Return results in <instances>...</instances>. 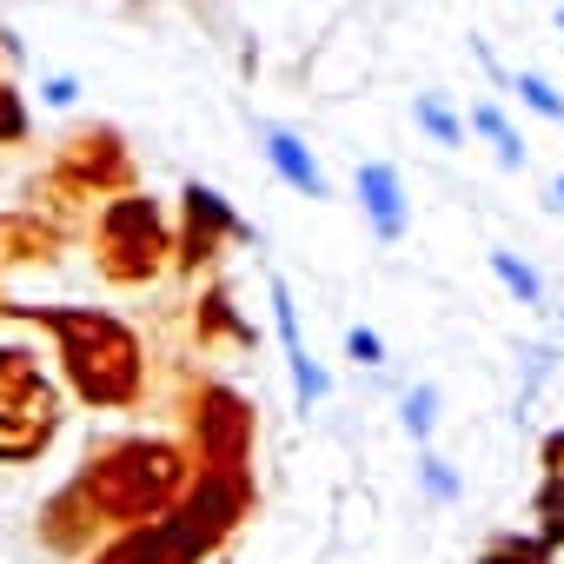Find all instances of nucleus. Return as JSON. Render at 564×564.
<instances>
[{
	"mask_svg": "<svg viewBox=\"0 0 564 564\" xmlns=\"http://www.w3.org/2000/svg\"><path fill=\"white\" fill-rule=\"evenodd\" d=\"M193 485V458L180 438H160V432H133V438H113L100 445L34 518V538L54 551V557H87L94 538H120L133 524H153L180 505V491Z\"/></svg>",
	"mask_w": 564,
	"mask_h": 564,
	"instance_id": "1",
	"label": "nucleus"
},
{
	"mask_svg": "<svg viewBox=\"0 0 564 564\" xmlns=\"http://www.w3.org/2000/svg\"><path fill=\"white\" fill-rule=\"evenodd\" d=\"M0 313L54 333L67 392L80 405H94V412L140 405V392H147V346H140V333L127 319H113L100 306H21V300H0Z\"/></svg>",
	"mask_w": 564,
	"mask_h": 564,
	"instance_id": "2",
	"label": "nucleus"
},
{
	"mask_svg": "<svg viewBox=\"0 0 564 564\" xmlns=\"http://www.w3.org/2000/svg\"><path fill=\"white\" fill-rule=\"evenodd\" d=\"M94 265L107 286L133 293L173 272V219L153 193H120L94 213Z\"/></svg>",
	"mask_w": 564,
	"mask_h": 564,
	"instance_id": "3",
	"label": "nucleus"
},
{
	"mask_svg": "<svg viewBox=\"0 0 564 564\" xmlns=\"http://www.w3.org/2000/svg\"><path fill=\"white\" fill-rule=\"evenodd\" d=\"M252 438H259V412L239 386H226V379L186 386L180 445H186L193 471H252Z\"/></svg>",
	"mask_w": 564,
	"mask_h": 564,
	"instance_id": "4",
	"label": "nucleus"
},
{
	"mask_svg": "<svg viewBox=\"0 0 564 564\" xmlns=\"http://www.w3.org/2000/svg\"><path fill=\"white\" fill-rule=\"evenodd\" d=\"M61 432V392L34 346H0V465H28Z\"/></svg>",
	"mask_w": 564,
	"mask_h": 564,
	"instance_id": "5",
	"label": "nucleus"
},
{
	"mask_svg": "<svg viewBox=\"0 0 564 564\" xmlns=\"http://www.w3.org/2000/svg\"><path fill=\"white\" fill-rule=\"evenodd\" d=\"M47 199L54 206H67V199H120V193H140V166H133V147H127V133L120 127H80L61 153H54V166H47Z\"/></svg>",
	"mask_w": 564,
	"mask_h": 564,
	"instance_id": "6",
	"label": "nucleus"
},
{
	"mask_svg": "<svg viewBox=\"0 0 564 564\" xmlns=\"http://www.w3.org/2000/svg\"><path fill=\"white\" fill-rule=\"evenodd\" d=\"M252 246L259 232H252V219H239L232 213V199L219 193V186H206V180H186V193H180V226H173V272H186V279H199V272H213L219 265V252L226 246Z\"/></svg>",
	"mask_w": 564,
	"mask_h": 564,
	"instance_id": "7",
	"label": "nucleus"
},
{
	"mask_svg": "<svg viewBox=\"0 0 564 564\" xmlns=\"http://www.w3.org/2000/svg\"><path fill=\"white\" fill-rule=\"evenodd\" d=\"M252 505H259V485H252V471H193V485L180 491V505H173V518L206 544V551H219L246 518H252Z\"/></svg>",
	"mask_w": 564,
	"mask_h": 564,
	"instance_id": "8",
	"label": "nucleus"
},
{
	"mask_svg": "<svg viewBox=\"0 0 564 564\" xmlns=\"http://www.w3.org/2000/svg\"><path fill=\"white\" fill-rule=\"evenodd\" d=\"M206 557H213V551L166 511V518H153V524H133V531L94 544L80 564H206Z\"/></svg>",
	"mask_w": 564,
	"mask_h": 564,
	"instance_id": "9",
	"label": "nucleus"
},
{
	"mask_svg": "<svg viewBox=\"0 0 564 564\" xmlns=\"http://www.w3.org/2000/svg\"><path fill=\"white\" fill-rule=\"evenodd\" d=\"M265 293H272V326H279V346H286V372H293V399H300V412H313L326 392H333V379H326V366L306 352V339H300V306H293V286L286 279H265Z\"/></svg>",
	"mask_w": 564,
	"mask_h": 564,
	"instance_id": "10",
	"label": "nucleus"
},
{
	"mask_svg": "<svg viewBox=\"0 0 564 564\" xmlns=\"http://www.w3.org/2000/svg\"><path fill=\"white\" fill-rule=\"evenodd\" d=\"M193 339H199V352L206 346H232V352H259V326L232 306V293L219 286H199V300H193Z\"/></svg>",
	"mask_w": 564,
	"mask_h": 564,
	"instance_id": "11",
	"label": "nucleus"
},
{
	"mask_svg": "<svg viewBox=\"0 0 564 564\" xmlns=\"http://www.w3.org/2000/svg\"><path fill=\"white\" fill-rule=\"evenodd\" d=\"M67 226L54 213H0V259L8 265H47L61 259Z\"/></svg>",
	"mask_w": 564,
	"mask_h": 564,
	"instance_id": "12",
	"label": "nucleus"
},
{
	"mask_svg": "<svg viewBox=\"0 0 564 564\" xmlns=\"http://www.w3.org/2000/svg\"><path fill=\"white\" fill-rule=\"evenodd\" d=\"M352 186H359V206H366L372 232H379L386 246H392V239H405V219H412V213H405V186H399V166H392V160H366Z\"/></svg>",
	"mask_w": 564,
	"mask_h": 564,
	"instance_id": "13",
	"label": "nucleus"
},
{
	"mask_svg": "<svg viewBox=\"0 0 564 564\" xmlns=\"http://www.w3.org/2000/svg\"><path fill=\"white\" fill-rule=\"evenodd\" d=\"M259 140H265V147H259V153H265V166L286 180L293 193H306V199H326V193H333V186H326V173H319V160H313V147H306L293 127H265V120H259Z\"/></svg>",
	"mask_w": 564,
	"mask_h": 564,
	"instance_id": "14",
	"label": "nucleus"
},
{
	"mask_svg": "<svg viewBox=\"0 0 564 564\" xmlns=\"http://www.w3.org/2000/svg\"><path fill=\"white\" fill-rule=\"evenodd\" d=\"M412 127H419L432 147H465V113H458L445 94H419V100H412Z\"/></svg>",
	"mask_w": 564,
	"mask_h": 564,
	"instance_id": "15",
	"label": "nucleus"
},
{
	"mask_svg": "<svg viewBox=\"0 0 564 564\" xmlns=\"http://www.w3.org/2000/svg\"><path fill=\"white\" fill-rule=\"evenodd\" d=\"M465 127H478V133H485V140L498 147V166H511V173L524 166V133H518V127L505 120V107H498V100H478Z\"/></svg>",
	"mask_w": 564,
	"mask_h": 564,
	"instance_id": "16",
	"label": "nucleus"
},
{
	"mask_svg": "<svg viewBox=\"0 0 564 564\" xmlns=\"http://www.w3.org/2000/svg\"><path fill=\"white\" fill-rule=\"evenodd\" d=\"M491 272H498V286H505L518 306H544V279H538L518 252H505V246H498V252H491Z\"/></svg>",
	"mask_w": 564,
	"mask_h": 564,
	"instance_id": "17",
	"label": "nucleus"
},
{
	"mask_svg": "<svg viewBox=\"0 0 564 564\" xmlns=\"http://www.w3.org/2000/svg\"><path fill=\"white\" fill-rule=\"evenodd\" d=\"M399 425L425 445V438L438 432V386H412V392H399Z\"/></svg>",
	"mask_w": 564,
	"mask_h": 564,
	"instance_id": "18",
	"label": "nucleus"
},
{
	"mask_svg": "<svg viewBox=\"0 0 564 564\" xmlns=\"http://www.w3.org/2000/svg\"><path fill=\"white\" fill-rule=\"evenodd\" d=\"M511 94H518V100H524V107H531L538 120H564V94H557V87H551L544 74L518 67V74H511Z\"/></svg>",
	"mask_w": 564,
	"mask_h": 564,
	"instance_id": "19",
	"label": "nucleus"
},
{
	"mask_svg": "<svg viewBox=\"0 0 564 564\" xmlns=\"http://www.w3.org/2000/svg\"><path fill=\"white\" fill-rule=\"evenodd\" d=\"M478 564H551V551L538 538H524V531H505V538H491L478 551Z\"/></svg>",
	"mask_w": 564,
	"mask_h": 564,
	"instance_id": "20",
	"label": "nucleus"
},
{
	"mask_svg": "<svg viewBox=\"0 0 564 564\" xmlns=\"http://www.w3.org/2000/svg\"><path fill=\"white\" fill-rule=\"evenodd\" d=\"M518 372H524V386H518V405H531V399H538V386L557 372V346H524V352H518Z\"/></svg>",
	"mask_w": 564,
	"mask_h": 564,
	"instance_id": "21",
	"label": "nucleus"
},
{
	"mask_svg": "<svg viewBox=\"0 0 564 564\" xmlns=\"http://www.w3.org/2000/svg\"><path fill=\"white\" fill-rule=\"evenodd\" d=\"M28 100H21V87H8L0 80V147H28Z\"/></svg>",
	"mask_w": 564,
	"mask_h": 564,
	"instance_id": "22",
	"label": "nucleus"
},
{
	"mask_svg": "<svg viewBox=\"0 0 564 564\" xmlns=\"http://www.w3.org/2000/svg\"><path fill=\"white\" fill-rule=\"evenodd\" d=\"M419 491H425L432 505H452V498H458V471H452L438 452H425V458H419Z\"/></svg>",
	"mask_w": 564,
	"mask_h": 564,
	"instance_id": "23",
	"label": "nucleus"
},
{
	"mask_svg": "<svg viewBox=\"0 0 564 564\" xmlns=\"http://www.w3.org/2000/svg\"><path fill=\"white\" fill-rule=\"evenodd\" d=\"M346 359L372 372V366H386V339H379L372 326H352V333H346Z\"/></svg>",
	"mask_w": 564,
	"mask_h": 564,
	"instance_id": "24",
	"label": "nucleus"
},
{
	"mask_svg": "<svg viewBox=\"0 0 564 564\" xmlns=\"http://www.w3.org/2000/svg\"><path fill=\"white\" fill-rule=\"evenodd\" d=\"M538 465H544V478H557V485H564V432H544Z\"/></svg>",
	"mask_w": 564,
	"mask_h": 564,
	"instance_id": "25",
	"label": "nucleus"
},
{
	"mask_svg": "<svg viewBox=\"0 0 564 564\" xmlns=\"http://www.w3.org/2000/svg\"><path fill=\"white\" fill-rule=\"evenodd\" d=\"M41 100H47V107H74V100H80V80H74V74H54V80L41 87Z\"/></svg>",
	"mask_w": 564,
	"mask_h": 564,
	"instance_id": "26",
	"label": "nucleus"
},
{
	"mask_svg": "<svg viewBox=\"0 0 564 564\" xmlns=\"http://www.w3.org/2000/svg\"><path fill=\"white\" fill-rule=\"evenodd\" d=\"M544 206H557V213H564V173H551V180H544Z\"/></svg>",
	"mask_w": 564,
	"mask_h": 564,
	"instance_id": "27",
	"label": "nucleus"
},
{
	"mask_svg": "<svg viewBox=\"0 0 564 564\" xmlns=\"http://www.w3.org/2000/svg\"><path fill=\"white\" fill-rule=\"evenodd\" d=\"M551 28H557V34H564V8H557V14H551Z\"/></svg>",
	"mask_w": 564,
	"mask_h": 564,
	"instance_id": "28",
	"label": "nucleus"
},
{
	"mask_svg": "<svg viewBox=\"0 0 564 564\" xmlns=\"http://www.w3.org/2000/svg\"><path fill=\"white\" fill-rule=\"evenodd\" d=\"M0 272H8V259H0ZM0 300H8V293H0Z\"/></svg>",
	"mask_w": 564,
	"mask_h": 564,
	"instance_id": "29",
	"label": "nucleus"
}]
</instances>
